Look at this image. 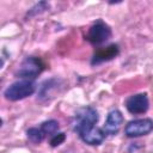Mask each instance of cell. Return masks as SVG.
<instances>
[{"instance_id": "1", "label": "cell", "mask_w": 153, "mask_h": 153, "mask_svg": "<svg viewBox=\"0 0 153 153\" xmlns=\"http://www.w3.org/2000/svg\"><path fill=\"white\" fill-rule=\"evenodd\" d=\"M35 91H36V84L32 80L23 79L11 84L4 91V96L6 99L16 102V100H20L26 97H30L31 94H33Z\"/></svg>"}, {"instance_id": "2", "label": "cell", "mask_w": 153, "mask_h": 153, "mask_svg": "<svg viewBox=\"0 0 153 153\" xmlns=\"http://www.w3.org/2000/svg\"><path fill=\"white\" fill-rule=\"evenodd\" d=\"M43 69H44V63L39 57L27 56L22 61L17 71V75L23 79L31 80V79H35L38 74H41Z\"/></svg>"}, {"instance_id": "3", "label": "cell", "mask_w": 153, "mask_h": 153, "mask_svg": "<svg viewBox=\"0 0 153 153\" xmlns=\"http://www.w3.org/2000/svg\"><path fill=\"white\" fill-rule=\"evenodd\" d=\"M110 37H111V29L103 20H97L90 27L87 36H86L87 41L94 45H98V44L106 42Z\"/></svg>"}, {"instance_id": "4", "label": "cell", "mask_w": 153, "mask_h": 153, "mask_svg": "<svg viewBox=\"0 0 153 153\" xmlns=\"http://www.w3.org/2000/svg\"><path fill=\"white\" fill-rule=\"evenodd\" d=\"M74 131H76L79 134L80 139L85 143L91 145V146H98L105 140V131L103 129L96 127V124L85 126V127H81Z\"/></svg>"}, {"instance_id": "5", "label": "cell", "mask_w": 153, "mask_h": 153, "mask_svg": "<svg viewBox=\"0 0 153 153\" xmlns=\"http://www.w3.org/2000/svg\"><path fill=\"white\" fill-rule=\"evenodd\" d=\"M152 130H153V120L140 118L128 122L124 128V134L128 137H139L149 134Z\"/></svg>"}, {"instance_id": "6", "label": "cell", "mask_w": 153, "mask_h": 153, "mask_svg": "<svg viewBox=\"0 0 153 153\" xmlns=\"http://www.w3.org/2000/svg\"><path fill=\"white\" fill-rule=\"evenodd\" d=\"M98 122V112L92 106L79 108L74 115L73 130H76L85 126H92Z\"/></svg>"}, {"instance_id": "7", "label": "cell", "mask_w": 153, "mask_h": 153, "mask_svg": "<svg viewBox=\"0 0 153 153\" xmlns=\"http://www.w3.org/2000/svg\"><path fill=\"white\" fill-rule=\"evenodd\" d=\"M148 106H149V102L146 93L133 94L126 100V108L133 115L145 114L148 110Z\"/></svg>"}, {"instance_id": "8", "label": "cell", "mask_w": 153, "mask_h": 153, "mask_svg": "<svg viewBox=\"0 0 153 153\" xmlns=\"http://www.w3.org/2000/svg\"><path fill=\"white\" fill-rule=\"evenodd\" d=\"M122 123H123V115H122V112L120 110H112V111L109 112V115L106 117V121H105L103 130L105 131V134L115 135V134L118 133Z\"/></svg>"}, {"instance_id": "9", "label": "cell", "mask_w": 153, "mask_h": 153, "mask_svg": "<svg viewBox=\"0 0 153 153\" xmlns=\"http://www.w3.org/2000/svg\"><path fill=\"white\" fill-rule=\"evenodd\" d=\"M117 55H118V47L116 44H110L105 48H99L92 57V65H97L104 61L112 60Z\"/></svg>"}, {"instance_id": "10", "label": "cell", "mask_w": 153, "mask_h": 153, "mask_svg": "<svg viewBox=\"0 0 153 153\" xmlns=\"http://www.w3.org/2000/svg\"><path fill=\"white\" fill-rule=\"evenodd\" d=\"M26 134H27L29 140L33 143H39L45 137V134L42 131L41 128H30V129H27Z\"/></svg>"}, {"instance_id": "11", "label": "cell", "mask_w": 153, "mask_h": 153, "mask_svg": "<svg viewBox=\"0 0 153 153\" xmlns=\"http://www.w3.org/2000/svg\"><path fill=\"white\" fill-rule=\"evenodd\" d=\"M41 129H42V131H43L45 135L55 134V133L59 130V122H57V121H55V120L45 121V122H43V123H42Z\"/></svg>"}, {"instance_id": "12", "label": "cell", "mask_w": 153, "mask_h": 153, "mask_svg": "<svg viewBox=\"0 0 153 153\" xmlns=\"http://www.w3.org/2000/svg\"><path fill=\"white\" fill-rule=\"evenodd\" d=\"M48 8H49V4H48V2H45V1H41V2L36 4L33 7H31V8L29 10L27 16H29V17H31V16H36L37 13L39 14V13L44 12L45 10H48Z\"/></svg>"}, {"instance_id": "13", "label": "cell", "mask_w": 153, "mask_h": 153, "mask_svg": "<svg viewBox=\"0 0 153 153\" xmlns=\"http://www.w3.org/2000/svg\"><path fill=\"white\" fill-rule=\"evenodd\" d=\"M66 140V135L65 133H59V134H54L53 137L50 139V145L51 147H56L61 143H63V141Z\"/></svg>"}]
</instances>
